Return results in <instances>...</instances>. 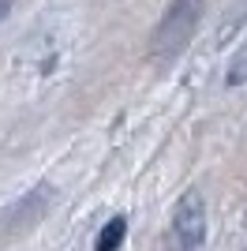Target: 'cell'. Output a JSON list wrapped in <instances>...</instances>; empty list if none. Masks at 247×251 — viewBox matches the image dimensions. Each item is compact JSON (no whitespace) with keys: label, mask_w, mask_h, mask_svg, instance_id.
<instances>
[{"label":"cell","mask_w":247,"mask_h":251,"mask_svg":"<svg viewBox=\"0 0 247 251\" xmlns=\"http://www.w3.org/2000/svg\"><path fill=\"white\" fill-rule=\"evenodd\" d=\"M202 8L206 0H169L154 38H150V60H176L195 38L198 23H202Z\"/></svg>","instance_id":"obj_1"},{"label":"cell","mask_w":247,"mask_h":251,"mask_svg":"<svg viewBox=\"0 0 247 251\" xmlns=\"http://www.w3.org/2000/svg\"><path fill=\"white\" fill-rule=\"evenodd\" d=\"M202 240H206V202L198 191H184L173 210L165 244H169V251H198Z\"/></svg>","instance_id":"obj_2"},{"label":"cell","mask_w":247,"mask_h":251,"mask_svg":"<svg viewBox=\"0 0 247 251\" xmlns=\"http://www.w3.org/2000/svg\"><path fill=\"white\" fill-rule=\"evenodd\" d=\"M124 236H127V221H124V218H113L101 232H98V244H94V251H120Z\"/></svg>","instance_id":"obj_3"},{"label":"cell","mask_w":247,"mask_h":251,"mask_svg":"<svg viewBox=\"0 0 247 251\" xmlns=\"http://www.w3.org/2000/svg\"><path fill=\"white\" fill-rule=\"evenodd\" d=\"M225 83H228V86H244V83H247V42H244V49L236 52V60L228 64Z\"/></svg>","instance_id":"obj_4"},{"label":"cell","mask_w":247,"mask_h":251,"mask_svg":"<svg viewBox=\"0 0 247 251\" xmlns=\"http://www.w3.org/2000/svg\"><path fill=\"white\" fill-rule=\"evenodd\" d=\"M247 19V0H240V8H236V15H232V23H244Z\"/></svg>","instance_id":"obj_5"},{"label":"cell","mask_w":247,"mask_h":251,"mask_svg":"<svg viewBox=\"0 0 247 251\" xmlns=\"http://www.w3.org/2000/svg\"><path fill=\"white\" fill-rule=\"evenodd\" d=\"M8 8H11V0H0V19L8 15Z\"/></svg>","instance_id":"obj_6"}]
</instances>
